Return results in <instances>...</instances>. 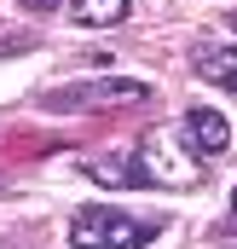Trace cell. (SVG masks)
<instances>
[{
  "mask_svg": "<svg viewBox=\"0 0 237 249\" xmlns=\"http://www.w3.org/2000/svg\"><path fill=\"white\" fill-rule=\"evenodd\" d=\"M69 18L81 29H116L127 18V0H69Z\"/></svg>",
  "mask_w": 237,
  "mask_h": 249,
  "instance_id": "5b68a950",
  "label": "cell"
},
{
  "mask_svg": "<svg viewBox=\"0 0 237 249\" xmlns=\"http://www.w3.org/2000/svg\"><path fill=\"white\" fill-rule=\"evenodd\" d=\"M156 238V220H133L116 203H87L69 220V244L75 249H145Z\"/></svg>",
  "mask_w": 237,
  "mask_h": 249,
  "instance_id": "6da1fadb",
  "label": "cell"
},
{
  "mask_svg": "<svg viewBox=\"0 0 237 249\" xmlns=\"http://www.w3.org/2000/svg\"><path fill=\"white\" fill-rule=\"evenodd\" d=\"M232 232H237V191H232Z\"/></svg>",
  "mask_w": 237,
  "mask_h": 249,
  "instance_id": "ba28073f",
  "label": "cell"
},
{
  "mask_svg": "<svg viewBox=\"0 0 237 249\" xmlns=\"http://www.w3.org/2000/svg\"><path fill=\"white\" fill-rule=\"evenodd\" d=\"M179 133L191 139V151H197V157H220V151L232 145V127H226V116H220V110H185Z\"/></svg>",
  "mask_w": 237,
  "mask_h": 249,
  "instance_id": "3957f363",
  "label": "cell"
},
{
  "mask_svg": "<svg viewBox=\"0 0 237 249\" xmlns=\"http://www.w3.org/2000/svg\"><path fill=\"white\" fill-rule=\"evenodd\" d=\"M197 75L214 81V87H226V93H237V47L232 53H203L197 58Z\"/></svg>",
  "mask_w": 237,
  "mask_h": 249,
  "instance_id": "8992f818",
  "label": "cell"
},
{
  "mask_svg": "<svg viewBox=\"0 0 237 249\" xmlns=\"http://www.w3.org/2000/svg\"><path fill=\"white\" fill-rule=\"evenodd\" d=\"M87 168V180H99V186H121V191H139L145 186V168H139V157H87L81 162Z\"/></svg>",
  "mask_w": 237,
  "mask_h": 249,
  "instance_id": "277c9868",
  "label": "cell"
},
{
  "mask_svg": "<svg viewBox=\"0 0 237 249\" xmlns=\"http://www.w3.org/2000/svg\"><path fill=\"white\" fill-rule=\"evenodd\" d=\"M232 23H237V18H232Z\"/></svg>",
  "mask_w": 237,
  "mask_h": 249,
  "instance_id": "9c48e42d",
  "label": "cell"
},
{
  "mask_svg": "<svg viewBox=\"0 0 237 249\" xmlns=\"http://www.w3.org/2000/svg\"><path fill=\"white\" fill-rule=\"evenodd\" d=\"M151 87L145 81H81L47 93V110H116V105H145Z\"/></svg>",
  "mask_w": 237,
  "mask_h": 249,
  "instance_id": "7a4b0ae2",
  "label": "cell"
},
{
  "mask_svg": "<svg viewBox=\"0 0 237 249\" xmlns=\"http://www.w3.org/2000/svg\"><path fill=\"white\" fill-rule=\"evenodd\" d=\"M23 12H58V0H23Z\"/></svg>",
  "mask_w": 237,
  "mask_h": 249,
  "instance_id": "52a82bcc",
  "label": "cell"
}]
</instances>
